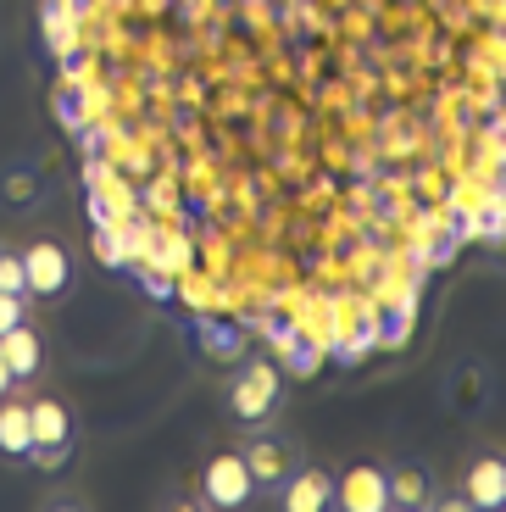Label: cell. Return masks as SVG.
Wrapping results in <instances>:
<instances>
[{
    "label": "cell",
    "instance_id": "1",
    "mask_svg": "<svg viewBox=\"0 0 506 512\" xmlns=\"http://www.w3.org/2000/svg\"><path fill=\"white\" fill-rule=\"evenodd\" d=\"M279 401H284V379H279V368L262 362V357L245 362L240 379L228 384V418L245 423V429H262V423L279 412Z\"/></svg>",
    "mask_w": 506,
    "mask_h": 512
},
{
    "label": "cell",
    "instance_id": "2",
    "mask_svg": "<svg viewBox=\"0 0 506 512\" xmlns=\"http://www.w3.org/2000/svg\"><path fill=\"white\" fill-rule=\"evenodd\" d=\"M240 457H245V468H251V479H256V496H262V490L279 496L284 479L306 462V451H301V440H290V435H267V429H256V435L245 440Z\"/></svg>",
    "mask_w": 506,
    "mask_h": 512
},
{
    "label": "cell",
    "instance_id": "3",
    "mask_svg": "<svg viewBox=\"0 0 506 512\" xmlns=\"http://www.w3.org/2000/svg\"><path fill=\"white\" fill-rule=\"evenodd\" d=\"M445 401H451V412H462V418H479V412H490L495 401V373L490 362L479 357H462L451 368V379H445Z\"/></svg>",
    "mask_w": 506,
    "mask_h": 512
},
{
    "label": "cell",
    "instance_id": "4",
    "mask_svg": "<svg viewBox=\"0 0 506 512\" xmlns=\"http://www.w3.org/2000/svg\"><path fill=\"white\" fill-rule=\"evenodd\" d=\"M256 496V479L251 468H245L240 451H217L212 462H206V501L212 507H245V501Z\"/></svg>",
    "mask_w": 506,
    "mask_h": 512
},
{
    "label": "cell",
    "instance_id": "5",
    "mask_svg": "<svg viewBox=\"0 0 506 512\" xmlns=\"http://www.w3.org/2000/svg\"><path fill=\"white\" fill-rule=\"evenodd\" d=\"M23 268H28V295H39V301H56V295L67 290V279H73V262H67V251L56 240H34V245H28Z\"/></svg>",
    "mask_w": 506,
    "mask_h": 512
},
{
    "label": "cell",
    "instance_id": "6",
    "mask_svg": "<svg viewBox=\"0 0 506 512\" xmlns=\"http://www.w3.org/2000/svg\"><path fill=\"white\" fill-rule=\"evenodd\" d=\"M384 485H390V507H401V512L440 507V479L423 462H390L384 468Z\"/></svg>",
    "mask_w": 506,
    "mask_h": 512
},
{
    "label": "cell",
    "instance_id": "7",
    "mask_svg": "<svg viewBox=\"0 0 506 512\" xmlns=\"http://www.w3.org/2000/svg\"><path fill=\"white\" fill-rule=\"evenodd\" d=\"M334 490H340V479L329 474V468H312V462H301L290 479H284L279 501L290 512H329L334 507Z\"/></svg>",
    "mask_w": 506,
    "mask_h": 512
},
{
    "label": "cell",
    "instance_id": "8",
    "mask_svg": "<svg viewBox=\"0 0 506 512\" xmlns=\"http://www.w3.org/2000/svg\"><path fill=\"white\" fill-rule=\"evenodd\" d=\"M39 201H45V173L34 162H12L0 173V206L6 212H34Z\"/></svg>",
    "mask_w": 506,
    "mask_h": 512
},
{
    "label": "cell",
    "instance_id": "9",
    "mask_svg": "<svg viewBox=\"0 0 506 512\" xmlns=\"http://www.w3.org/2000/svg\"><path fill=\"white\" fill-rule=\"evenodd\" d=\"M28 446H34V418H28V401L0 396V457L23 462Z\"/></svg>",
    "mask_w": 506,
    "mask_h": 512
},
{
    "label": "cell",
    "instance_id": "10",
    "mask_svg": "<svg viewBox=\"0 0 506 512\" xmlns=\"http://www.w3.org/2000/svg\"><path fill=\"white\" fill-rule=\"evenodd\" d=\"M0 351H6V362H12L17 384H23V379H39V368H45V340H39L28 323H17L12 334H0Z\"/></svg>",
    "mask_w": 506,
    "mask_h": 512
},
{
    "label": "cell",
    "instance_id": "11",
    "mask_svg": "<svg viewBox=\"0 0 506 512\" xmlns=\"http://www.w3.org/2000/svg\"><path fill=\"white\" fill-rule=\"evenodd\" d=\"M334 507H356V512L390 507V485H384L379 468H356V474L345 479V490H334Z\"/></svg>",
    "mask_w": 506,
    "mask_h": 512
},
{
    "label": "cell",
    "instance_id": "12",
    "mask_svg": "<svg viewBox=\"0 0 506 512\" xmlns=\"http://www.w3.org/2000/svg\"><path fill=\"white\" fill-rule=\"evenodd\" d=\"M28 418H34V446H73V412H67L56 396L34 401Z\"/></svg>",
    "mask_w": 506,
    "mask_h": 512
},
{
    "label": "cell",
    "instance_id": "13",
    "mask_svg": "<svg viewBox=\"0 0 506 512\" xmlns=\"http://www.w3.org/2000/svg\"><path fill=\"white\" fill-rule=\"evenodd\" d=\"M468 507H506L501 501V457H490V451H479V457L468 462Z\"/></svg>",
    "mask_w": 506,
    "mask_h": 512
},
{
    "label": "cell",
    "instance_id": "14",
    "mask_svg": "<svg viewBox=\"0 0 506 512\" xmlns=\"http://www.w3.org/2000/svg\"><path fill=\"white\" fill-rule=\"evenodd\" d=\"M0 290H6V295H23V301H28V268H23V251H0Z\"/></svg>",
    "mask_w": 506,
    "mask_h": 512
},
{
    "label": "cell",
    "instance_id": "15",
    "mask_svg": "<svg viewBox=\"0 0 506 512\" xmlns=\"http://www.w3.org/2000/svg\"><path fill=\"white\" fill-rule=\"evenodd\" d=\"M67 457H73V446H28V457H23V462H34L39 474H56V468H62Z\"/></svg>",
    "mask_w": 506,
    "mask_h": 512
},
{
    "label": "cell",
    "instance_id": "16",
    "mask_svg": "<svg viewBox=\"0 0 506 512\" xmlns=\"http://www.w3.org/2000/svg\"><path fill=\"white\" fill-rule=\"evenodd\" d=\"M23 307H28L23 295H6V290H0V334H12L17 323H28V318H23Z\"/></svg>",
    "mask_w": 506,
    "mask_h": 512
},
{
    "label": "cell",
    "instance_id": "17",
    "mask_svg": "<svg viewBox=\"0 0 506 512\" xmlns=\"http://www.w3.org/2000/svg\"><path fill=\"white\" fill-rule=\"evenodd\" d=\"M17 390V373H12V362H6V351H0V396H12Z\"/></svg>",
    "mask_w": 506,
    "mask_h": 512
},
{
    "label": "cell",
    "instance_id": "18",
    "mask_svg": "<svg viewBox=\"0 0 506 512\" xmlns=\"http://www.w3.org/2000/svg\"><path fill=\"white\" fill-rule=\"evenodd\" d=\"M501 501H506V457H501Z\"/></svg>",
    "mask_w": 506,
    "mask_h": 512
}]
</instances>
